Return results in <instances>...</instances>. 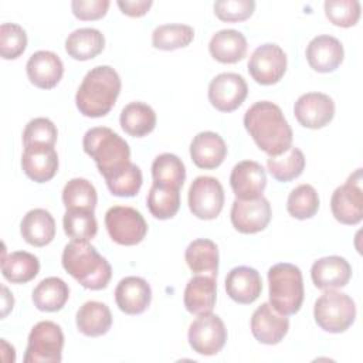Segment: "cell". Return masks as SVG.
Listing matches in <instances>:
<instances>
[{"mask_svg":"<svg viewBox=\"0 0 363 363\" xmlns=\"http://www.w3.org/2000/svg\"><path fill=\"white\" fill-rule=\"evenodd\" d=\"M244 126L255 145L268 156H279L292 146V129L274 102L252 104L244 115Z\"/></svg>","mask_w":363,"mask_h":363,"instance_id":"obj_1","label":"cell"},{"mask_svg":"<svg viewBox=\"0 0 363 363\" xmlns=\"http://www.w3.org/2000/svg\"><path fill=\"white\" fill-rule=\"evenodd\" d=\"M121 86V77L112 67H94L86 72L75 94V105L84 116H105L115 106Z\"/></svg>","mask_w":363,"mask_h":363,"instance_id":"obj_2","label":"cell"},{"mask_svg":"<svg viewBox=\"0 0 363 363\" xmlns=\"http://www.w3.org/2000/svg\"><path fill=\"white\" fill-rule=\"evenodd\" d=\"M61 261L64 269L86 289H104L112 278L111 264L88 241L71 240L64 247Z\"/></svg>","mask_w":363,"mask_h":363,"instance_id":"obj_3","label":"cell"},{"mask_svg":"<svg viewBox=\"0 0 363 363\" xmlns=\"http://www.w3.org/2000/svg\"><path fill=\"white\" fill-rule=\"evenodd\" d=\"M82 147L95 162L105 180L125 170L132 163L128 142L106 126L88 129L82 139Z\"/></svg>","mask_w":363,"mask_h":363,"instance_id":"obj_4","label":"cell"},{"mask_svg":"<svg viewBox=\"0 0 363 363\" xmlns=\"http://www.w3.org/2000/svg\"><path fill=\"white\" fill-rule=\"evenodd\" d=\"M269 303L281 315L299 312L303 302V279L301 269L289 262H279L268 269Z\"/></svg>","mask_w":363,"mask_h":363,"instance_id":"obj_5","label":"cell"},{"mask_svg":"<svg viewBox=\"0 0 363 363\" xmlns=\"http://www.w3.org/2000/svg\"><path fill=\"white\" fill-rule=\"evenodd\" d=\"M313 318L316 325L325 332L342 333L356 319L354 301L343 292L326 289L315 302Z\"/></svg>","mask_w":363,"mask_h":363,"instance_id":"obj_6","label":"cell"},{"mask_svg":"<svg viewBox=\"0 0 363 363\" xmlns=\"http://www.w3.org/2000/svg\"><path fill=\"white\" fill-rule=\"evenodd\" d=\"M64 333L60 325L41 320L33 326L24 353V363H60L62 359Z\"/></svg>","mask_w":363,"mask_h":363,"instance_id":"obj_7","label":"cell"},{"mask_svg":"<svg viewBox=\"0 0 363 363\" xmlns=\"http://www.w3.org/2000/svg\"><path fill=\"white\" fill-rule=\"evenodd\" d=\"M105 227L111 240L119 245H136L147 233L142 213L129 206L111 207L105 214Z\"/></svg>","mask_w":363,"mask_h":363,"instance_id":"obj_8","label":"cell"},{"mask_svg":"<svg viewBox=\"0 0 363 363\" xmlns=\"http://www.w3.org/2000/svg\"><path fill=\"white\" fill-rule=\"evenodd\" d=\"M190 347L203 356L217 354L227 342V329L218 315L211 312L197 315L189 328Z\"/></svg>","mask_w":363,"mask_h":363,"instance_id":"obj_9","label":"cell"},{"mask_svg":"<svg viewBox=\"0 0 363 363\" xmlns=\"http://www.w3.org/2000/svg\"><path fill=\"white\" fill-rule=\"evenodd\" d=\"M333 217L346 225L359 224L363 218V189L362 169L349 176L345 184L335 189L330 197Z\"/></svg>","mask_w":363,"mask_h":363,"instance_id":"obj_10","label":"cell"},{"mask_svg":"<svg viewBox=\"0 0 363 363\" xmlns=\"http://www.w3.org/2000/svg\"><path fill=\"white\" fill-rule=\"evenodd\" d=\"M224 189L211 176L196 177L189 189V208L200 220H214L224 207Z\"/></svg>","mask_w":363,"mask_h":363,"instance_id":"obj_11","label":"cell"},{"mask_svg":"<svg viewBox=\"0 0 363 363\" xmlns=\"http://www.w3.org/2000/svg\"><path fill=\"white\" fill-rule=\"evenodd\" d=\"M286 71V54L274 43H265L254 50L248 61V72L261 85L281 81Z\"/></svg>","mask_w":363,"mask_h":363,"instance_id":"obj_12","label":"cell"},{"mask_svg":"<svg viewBox=\"0 0 363 363\" xmlns=\"http://www.w3.org/2000/svg\"><path fill=\"white\" fill-rule=\"evenodd\" d=\"M248 94V85L242 75L221 72L208 85V101L220 112H233L242 105Z\"/></svg>","mask_w":363,"mask_h":363,"instance_id":"obj_13","label":"cell"},{"mask_svg":"<svg viewBox=\"0 0 363 363\" xmlns=\"http://www.w3.org/2000/svg\"><path fill=\"white\" fill-rule=\"evenodd\" d=\"M271 217V204L264 196L252 200L235 199L233 201L230 213L231 224L242 234H255L265 230Z\"/></svg>","mask_w":363,"mask_h":363,"instance_id":"obj_14","label":"cell"},{"mask_svg":"<svg viewBox=\"0 0 363 363\" xmlns=\"http://www.w3.org/2000/svg\"><path fill=\"white\" fill-rule=\"evenodd\" d=\"M294 113L302 126L309 129H320L333 119L335 102L326 94L308 92L296 99Z\"/></svg>","mask_w":363,"mask_h":363,"instance_id":"obj_15","label":"cell"},{"mask_svg":"<svg viewBox=\"0 0 363 363\" xmlns=\"http://www.w3.org/2000/svg\"><path fill=\"white\" fill-rule=\"evenodd\" d=\"M289 330V320L277 312L269 302L259 305L251 316L252 336L264 345L279 343Z\"/></svg>","mask_w":363,"mask_h":363,"instance_id":"obj_16","label":"cell"},{"mask_svg":"<svg viewBox=\"0 0 363 363\" xmlns=\"http://www.w3.org/2000/svg\"><path fill=\"white\" fill-rule=\"evenodd\" d=\"M230 186L235 199L252 200L262 196L267 187V174L264 167L254 160L237 163L230 174Z\"/></svg>","mask_w":363,"mask_h":363,"instance_id":"obj_17","label":"cell"},{"mask_svg":"<svg viewBox=\"0 0 363 363\" xmlns=\"http://www.w3.org/2000/svg\"><path fill=\"white\" fill-rule=\"evenodd\" d=\"M306 61L316 72H333L343 61L345 51L342 43L329 34L313 37L306 45Z\"/></svg>","mask_w":363,"mask_h":363,"instance_id":"obj_18","label":"cell"},{"mask_svg":"<svg viewBox=\"0 0 363 363\" xmlns=\"http://www.w3.org/2000/svg\"><path fill=\"white\" fill-rule=\"evenodd\" d=\"M26 71L33 85L41 89H51L61 81L64 64L55 52L40 50L30 55Z\"/></svg>","mask_w":363,"mask_h":363,"instance_id":"obj_19","label":"cell"},{"mask_svg":"<svg viewBox=\"0 0 363 363\" xmlns=\"http://www.w3.org/2000/svg\"><path fill=\"white\" fill-rule=\"evenodd\" d=\"M311 278L313 285L322 291L343 288L352 278V267L343 257H323L312 264Z\"/></svg>","mask_w":363,"mask_h":363,"instance_id":"obj_20","label":"cell"},{"mask_svg":"<svg viewBox=\"0 0 363 363\" xmlns=\"http://www.w3.org/2000/svg\"><path fill=\"white\" fill-rule=\"evenodd\" d=\"M152 301L150 285L140 277H125L115 288V302L126 315L143 313Z\"/></svg>","mask_w":363,"mask_h":363,"instance_id":"obj_21","label":"cell"},{"mask_svg":"<svg viewBox=\"0 0 363 363\" xmlns=\"http://www.w3.org/2000/svg\"><path fill=\"white\" fill-rule=\"evenodd\" d=\"M227 295L241 305L252 303L262 291V279L255 268L240 265L233 268L225 277Z\"/></svg>","mask_w":363,"mask_h":363,"instance_id":"obj_22","label":"cell"},{"mask_svg":"<svg viewBox=\"0 0 363 363\" xmlns=\"http://www.w3.org/2000/svg\"><path fill=\"white\" fill-rule=\"evenodd\" d=\"M21 167L33 182L45 183L58 170V155L54 146H27L21 155Z\"/></svg>","mask_w":363,"mask_h":363,"instance_id":"obj_23","label":"cell"},{"mask_svg":"<svg viewBox=\"0 0 363 363\" xmlns=\"http://www.w3.org/2000/svg\"><path fill=\"white\" fill-rule=\"evenodd\" d=\"M227 156V146L224 139L211 130L197 133L190 143V157L200 169H216Z\"/></svg>","mask_w":363,"mask_h":363,"instance_id":"obj_24","label":"cell"},{"mask_svg":"<svg viewBox=\"0 0 363 363\" xmlns=\"http://www.w3.org/2000/svg\"><path fill=\"white\" fill-rule=\"evenodd\" d=\"M217 299V282L216 278L208 275H194L189 279L183 302L187 312L193 315H203L213 311Z\"/></svg>","mask_w":363,"mask_h":363,"instance_id":"obj_25","label":"cell"},{"mask_svg":"<svg viewBox=\"0 0 363 363\" xmlns=\"http://www.w3.org/2000/svg\"><path fill=\"white\" fill-rule=\"evenodd\" d=\"M247 38L234 28H224L213 34L208 43L211 57L223 64H235L247 54Z\"/></svg>","mask_w":363,"mask_h":363,"instance_id":"obj_26","label":"cell"},{"mask_svg":"<svg viewBox=\"0 0 363 363\" xmlns=\"http://www.w3.org/2000/svg\"><path fill=\"white\" fill-rule=\"evenodd\" d=\"M20 233L26 242L34 247H44L55 237V220L44 208H33L26 213L20 224Z\"/></svg>","mask_w":363,"mask_h":363,"instance_id":"obj_27","label":"cell"},{"mask_svg":"<svg viewBox=\"0 0 363 363\" xmlns=\"http://www.w3.org/2000/svg\"><path fill=\"white\" fill-rule=\"evenodd\" d=\"M184 259L193 274L217 278L218 248L214 241L208 238H197L191 241L186 248Z\"/></svg>","mask_w":363,"mask_h":363,"instance_id":"obj_28","label":"cell"},{"mask_svg":"<svg viewBox=\"0 0 363 363\" xmlns=\"http://www.w3.org/2000/svg\"><path fill=\"white\" fill-rule=\"evenodd\" d=\"M78 330L89 337H98L112 326V313L109 308L98 301H88L79 306L75 315Z\"/></svg>","mask_w":363,"mask_h":363,"instance_id":"obj_29","label":"cell"},{"mask_svg":"<svg viewBox=\"0 0 363 363\" xmlns=\"http://www.w3.org/2000/svg\"><path fill=\"white\" fill-rule=\"evenodd\" d=\"M105 47L104 34L91 27L74 30L65 40L67 54L77 61H88L102 52Z\"/></svg>","mask_w":363,"mask_h":363,"instance_id":"obj_30","label":"cell"},{"mask_svg":"<svg viewBox=\"0 0 363 363\" xmlns=\"http://www.w3.org/2000/svg\"><path fill=\"white\" fill-rule=\"evenodd\" d=\"M69 298L67 282L58 277H48L40 281L33 291V302L38 311L58 312Z\"/></svg>","mask_w":363,"mask_h":363,"instance_id":"obj_31","label":"cell"},{"mask_svg":"<svg viewBox=\"0 0 363 363\" xmlns=\"http://www.w3.org/2000/svg\"><path fill=\"white\" fill-rule=\"evenodd\" d=\"M40 272L38 258L27 251H14L3 254L1 274L11 284H26L34 279Z\"/></svg>","mask_w":363,"mask_h":363,"instance_id":"obj_32","label":"cell"},{"mask_svg":"<svg viewBox=\"0 0 363 363\" xmlns=\"http://www.w3.org/2000/svg\"><path fill=\"white\" fill-rule=\"evenodd\" d=\"M119 122L122 129L135 138L149 135L156 126V113L150 105L145 102H130L123 106Z\"/></svg>","mask_w":363,"mask_h":363,"instance_id":"obj_33","label":"cell"},{"mask_svg":"<svg viewBox=\"0 0 363 363\" xmlns=\"http://www.w3.org/2000/svg\"><path fill=\"white\" fill-rule=\"evenodd\" d=\"M147 208L155 218L169 220L180 208V189L153 183L147 193Z\"/></svg>","mask_w":363,"mask_h":363,"instance_id":"obj_34","label":"cell"},{"mask_svg":"<svg viewBox=\"0 0 363 363\" xmlns=\"http://www.w3.org/2000/svg\"><path fill=\"white\" fill-rule=\"evenodd\" d=\"M269 174L278 182H291L299 177L305 169V156L301 149L291 146L279 156H269L267 159Z\"/></svg>","mask_w":363,"mask_h":363,"instance_id":"obj_35","label":"cell"},{"mask_svg":"<svg viewBox=\"0 0 363 363\" xmlns=\"http://www.w3.org/2000/svg\"><path fill=\"white\" fill-rule=\"evenodd\" d=\"M98 194L91 182L82 177H75L67 182L62 190V203L67 210L94 211L96 207Z\"/></svg>","mask_w":363,"mask_h":363,"instance_id":"obj_36","label":"cell"},{"mask_svg":"<svg viewBox=\"0 0 363 363\" xmlns=\"http://www.w3.org/2000/svg\"><path fill=\"white\" fill-rule=\"evenodd\" d=\"M153 183L182 189L186 180V167L182 159L173 153H162L152 163Z\"/></svg>","mask_w":363,"mask_h":363,"instance_id":"obj_37","label":"cell"},{"mask_svg":"<svg viewBox=\"0 0 363 363\" xmlns=\"http://www.w3.org/2000/svg\"><path fill=\"white\" fill-rule=\"evenodd\" d=\"M194 38L193 27L187 24H162L152 33V44L157 50L173 51L187 47Z\"/></svg>","mask_w":363,"mask_h":363,"instance_id":"obj_38","label":"cell"},{"mask_svg":"<svg viewBox=\"0 0 363 363\" xmlns=\"http://www.w3.org/2000/svg\"><path fill=\"white\" fill-rule=\"evenodd\" d=\"M286 210L291 217L306 220L313 217L319 210V196L313 186L299 184L288 196Z\"/></svg>","mask_w":363,"mask_h":363,"instance_id":"obj_39","label":"cell"},{"mask_svg":"<svg viewBox=\"0 0 363 363\" xmlns=\"http://www.w3.org/2000/svg\"><path fill=\"white\" fill-rule=\"evenodd\" d=\"M65 234L74 241H89L96 235L98 223L94 211L67 210L62 218Z\"/></svg>","mask_w":363,"mask_h":363,"instance_id":"obj_40","label":"cell"},{"mask_svg":"<svg viewBox=\"0 0 363 363\" xmlns=\"http://www.w3.org/2000/svg\"><path fill=\"white\" fill-rule=\"evenodd\" d=\"M58 130L48 118L31 119L23 132V145L27 146H54Z\"/></svg>","mask_w":363,"mask_h":363,"instance_id":"obj_41","label":"cell"},{"mask_svg":"<svg viewBox=\"0 0 363 363\" xmlns=\"http://www.w3.org/2000/svg\"><path fill=\"white\" fill-rule=\"evenodd\" d=\"M27 47V34L24 28L14 23L0 26V55L4 60L18 58Z\"/></svg>","mask_w":363,"mask_h":363,"instance_id":"obj_42","label":"cell"},{"mask_svg":"<svg viewBox=\"0 0 363 363\" xmlns=\"http://www.w3.org/2000/svg\"><path fill=\"white\" fill-rule=\"evenodd\" d=\"M105 183L113 196L133 197L139 193L143 183V177L140 169L136 164L130 163L125 170L105 180Z\"/></svg>","mask_w":363,"mask_h":363,"instance_id":"obj_43","label":"cell"},{"mask_svg":"<svg viewBox=\"0 0 363 363\" xmlns=\"http://www.w3.org/2000/svg\"><path fill=\"white\" fill-rule=\"evenodd\" d=\"M323 7L329 21L339 27H352L360 18V3L357 0H326Z\"/></svg>","mask_w":363,"mask_h":363,"instance_id":"obj_44","label":"cell"},{"mask_svg":"<svg viewBox=\"0 0 363 363\" xmlns=\"http://www.w3.org/2000/svg\"><path fill=\"white\" fill-rule=\"evenodd\" d=\"M214 14L221 21L237 23L252 16L255 10L254 0H218L214 3Z\"/></svg>","mask_w":363,"mask_h":363,"instance_id":"obj_45","label":"cell"},{"mask_svg":"<svg viewBox=\"0 0 363 363\" xmlns=\"http://www.w3.org/2000/svg\"><path fill=\"white\" fill-rule=\"evenodd\" d=\"M109 4V0H74L71 3V10L79 20H98L106 14Z\"/></svg>","mask_w":363,"mask_h":363,"instance_id":"obj_46","label":"cell"},{"mask_svg":"<svg viewBox=\"0 0 363 363\" xmlns=\"http://www.w3.org/2000/svg\"><path fill=\"white\" fill-rule=\"evenodd\" d=\"M121 11L129 17H142L152 7V0H118L116 1Z\"/></svg>","mask_w":363,"mask_h":363,"instance_id":"obj_47","label":"cell"},{"mask_svg":"<svg viewBox=\"0 0 363 363\" xmlns=\"http://www.w3.org/2000/svg\"><path fill=\"white\" fill-rule=\"evenodd\" d=\"M1 291H3V295H1V301H3V312H1V316L4 318L11 309H13V305H14V299H13V294L9 292V289L3 285L1 286Z\"/></svg>","mask_w":363,"mask_h":363,"instance_id":"obj_48","label":"cell"}]
</instances>
